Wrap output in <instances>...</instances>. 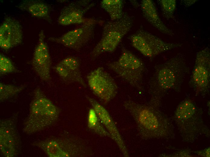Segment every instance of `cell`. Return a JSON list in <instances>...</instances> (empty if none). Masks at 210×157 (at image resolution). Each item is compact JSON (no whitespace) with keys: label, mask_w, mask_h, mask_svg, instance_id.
Masks as SVG:
<instances>
[{"label":"cell","mask_w":210,"mask_h":157,"mask_svg":"<svg viewBox=\"0 0 210 157\" xmlns=\"http://www.w3.org/2000/svg\"><path fill=\"white\" fill-rule=\"evenodd\" d=\"M181 2L186 7H189L194 4L197 1L196 0H182Z\"/></svg>","instance_id":"cell-25"},{"label":"cell","mask_w":210,"mask_h":157,"mask_svg":"<svg viewBox=\"0 0 210 157\" xmlns=\"http://www.w3.org/2000/svg\"><path fill=\"white\" fill-rule=\"evenodd\" d=\"M18 116L15 114L8 118L0 120V151L5 157H16L21 151V139L17 128Z\"/></svg>","instance_id":"cell-9"},{"label":"cell","mask_w":210,"mask_h":157,"mask_svg":"<svg viewBox=\"0 0 210 157\" xmlns=\"http://www.w3.org/2000/svg\"><path fill=\"white\" fill-rule=\"evenodd\" d=\"M106 65L131 86L139 91H142L145 64L141 59L129 50L123 47L119 59Z\"/></svg>","instance_id":"cell-5"},{"label":"cell","mask_w":210,"mask_h":157,"mask_svg":"<svg viewBox=\"0 0 210 157\" xmlns=\"http://www.w3.org/2000/svg\"><path fill=\"white\" fill-rule=\"evenodd\" d=\"M48 150L51 157H82L87 151L81 140L75 138L50 139Z\"/></svg>","instance_id":"cell-11"},{"label":"cell","mask_w":210,"mask_h":157,"mask_svg":"<svg viewBox=\"0 0 210 157\" xmlns=\"http://www.w3.org/2000/svg\"><path fill=\"white\" fill-rule=\"evenodd\" d=\"M72 71L76 76L81 79H83L80 69L79 60L75 57H68L62 59L60 62Z\"/></svg>","instance_id":"cell-22"},{"label":"cell","mask_w":210,"mask_h":157,"mask_svg":"<svg viewBox=\"0 0 210 157\" xmlns=\"http://www.w3.org/2000/svg\"><path fill=\"white\" fill-rule=\"evenodd\" d=\"M18 70L11 60L2 54L0 55V75L18 72Z\"/></svg>","instance_id":"cell-24"},{"label":"cell","mask_w":210,"mask_h":157,"mask_svg":"<svg viewBox=\"0 0 210 157\" xmlns=\"http://www.w3.org/2000/svg\"><path fill=\"white\" fill-rule=\"evenodd\" d=\"M21 10L26 11L34 17L46 20L51 23L50 8L44 2L37 0H25L17 6Z\"/></svg>","instance_id":"cell-17"},{"label":"cell","mask_w":210,"mask_h":157,"mask_svg":"<svg viewBox=\"0 0 210 157\" xmlns=\"http://www.w3.org/2000/svg\"><path fill=\"white\" fill-rule=\"evenodd\" d=\"M189 81V86L198 94L205 95L210 87V51L207 47L198 52Z\"/></svg>","instance_id":"cell-8"},{"label":"cell","mask_w":210,"mask_h":157,"mask_svg":"<svg viewBox=\"0 0 210 157\" xmlns=\"http://www.w3.org/2000/svg\"><path fill=\"white\" fill-rule=\"evenodd\" d=\"M94 4L87 0L71 2L62 9L58 19V23L62 25L83 24L87 19L84 15Z\"/></svg>","instance_id":"cell-14"},{"label":"cell","mask_w":210,"mask_h":157,"mask_svg":"<svg viewBox=\"0 0 210 157\" xmlns=\"http://www.w3.org/2000/svg\"><path fill=\"white\" fill-rule=\"evenodd\" d=\"M55 70L62 80L65 83H77L86 87L84 80L79 78L72 71L59 62L55 66Z\"/></svg>","instance_id":"cell-20"},{"label":"cell","mask_w":210,"mask_h":157,"mask_svg":"<svg viewBox=\"0 0 210 157\" xmlns=\"http://www.w3.org/2000/svg\"><path fill=\"white\" fill-rule=\"evenodd\" d=\"M23 38L22 27L17 20L6 17L0 26V46L3 49H11L21 43Z\"/></svg>","instance_id":"cell-15"},{"label":"cell","mask_w":210,"mask_h":157,"mask_svg":"<svg viewBox=\"0 0 210 157\" xmlns=\"http://www.w3.org/2000/svg\"><path fill=\"white\" fill-rule=\"evenodd\" d=\"M26 85L16 86L0 83V101L2 102L19 93L26 87Z\"/></svg>","instance_id":"cell-21"},{"label":"cell","mask_w":210,"mask_h":157,"mask_svg":"<svg viewBox=\"0 0 210 157\" xmlns=\"http://www.w3.org/2000/svg\"><path fill=\"white\" fill-rule=\"evenodd\" d=\"M140 5L144 17L151 25L164 34L171 36L174 35L173 31L168 27L160 18L152 0H142Z\"/></svg>","instance_id":"cell-16"},{"label":"cell","mask_w":210,"mask_h":157,"mask_svg":"<svg viewBox=\"0 0 210 157\" xmlns=\"http://www.w3.org/2000/svg\"><path fill=\"white\" fill-rule=\"evenodd\" d=\"M87 79L92 91L104 104H107L116 96L118 85L103 67H98L91 71L87 76Z\"/></svg>","instance_id":"cell-7"},{"label":"cell","mask_w":210,"mask_h":157,"mask_svg":"<svg viewBox=\"0 0 210 157\" xmlns=\"http://www.w3.org/2000/svg\"><path fill=\"white\" fill-rule=\"evenodd\" d=\"M98 21L94 18H87L79 27L61 36L51 37L48 40L73 50H79L93 37L95 27Z\"/></svg>","instance_id":"cell-10"},{"label":"cell","mask_w":210,"mask_h":157,"mask_svg":"<svg viewBox=\"0 0 210 157\" xmlns=\"http://www.w3.org/2000/svg\"><path fill=\"white\" fill-rule=\"evenodd\" d=\"M88 124V128L97 135L100 136L108 137L111 139L110 135L104 127L92 108L89 111Z\"/></svg>","instance_id":"cell-19"},{"label":"cell","mask_w":210,"mask_h":157,"mask_svg":"<svg viewBox=\"0 0 210 157\" xmlns=\"http://www.w3.org/2000/svg\"><path fill=\"white\" fill-rule=\"evenodd\" d=\"M133 22L132 17L126 13H123L120 19L107 22L103 26L100 40L91 52L92 59L94 60L103 53L114 52L130 30Z\"/></svg>","instance_id":"cell-4"},{"label":"cell","mask_w":210,"mask_h":157,"mask_svg":"<svg viewBox=\"0 0 210 157\" xmlns=\"http://www.w3.org/2000/svg\"><path fill=\"white\" fill-rule=\"evenodd\" d=\"M164 16L169 19L174 18L173 14L176 6L175 0H159L158 1Z\"/></svg>","instance_id":"cell-23"},{"label":"cell","mask_w":210,"mask_h":157,"mask_svg":"<svg viewBox=\"0 0 210 157\" xmlns=\"http://www.w3.org/2000/svg\"><path fill=\"white\" fill-rule=\"evenodd\" d=\"M44 31L42 30L39 34L37 45L34 52L32 60L33 69L43 81L51 79V57L47 44L44 41Z\"/></svg>","instance_id":"cell-12"},{"label":"cell","mask_w":210,"mask_h":157,"mask_svg":"<svg viewBox=\"0 0 210 157\" xmlns=\"http://www.w3.org/2000/svg\"><path fill=\"white\" fill-rule=\"evenodd\" d=\"M124 2L123 0H103L101 1L100 5L109 15L111 20L113 21L120 19L122 16Z\"/></svg>","instance_id":"cell-18"},{"label":"cell","mask_w":210,"mask_h":157,"mask_svg":"<svg viewBox=\"0 0 210 157\" xmlns=\"http://www.w3.org/2000/svg\"><path fill=\"white\" fill-rule=\"evenodd\" d=\"M87 98L95 111L100 121L116 143L124 156H129L128 150L114 120L107 109L94 99Z\"/></svg>","instance_id":"cell-13"},{"label":"cell","mask_w":210,"mask_h":157,"mask_svg":"<svg viewBox=\"0 0 210 157\" xmlns=\"http://www.w3.org/2000/svg\"><path fill=\"white\" fill-rule=\"evenodd\" d=\"M129 39L135 49L150 59L162 53L182 46L180 43L165 42L143 29H139L131 34Z\"/></svg>","instance_id":"cell-6"},{"label":"cell","mask_w":210,"mask_h":157,"mask_svg":"<svg viewBox=\"0 0 210 157\" xmlns=\"http://www.w3.org/2000/svg\"><path fill=\"white\" fill-rule=\"evenodd\" d=\"M160 101L151 98L146 104L131 99L125 101L123 107L135 123L140 136L145 139H159L167 136L168 120L160 109Z\"/></svg>","instance_id":"cell-1"},{"label":"cell","mask_w":210,"mask_h":157,"mask_svg":"<svg viewBox=\"0 0 210 157\" xmlns=\"http://www.w3.org/2000/svg\"><path fill=\"white\" fill-rule=\"evenodd\" d=\"M189 71L184 56L180 53L155 66L149 83L151 98L161 100L168 91H180Z\"/></svg>","instance_id":"cell-2"},{"label":"cell","mask_w":210,"mask_h":157,"mask_svg":"<svg viewBox=\"0 0 210 157\" xmlns=\"http://www.w3.org/2000/svg\"><path fill=\"white\" fill-rule=\"evenodd\" d=\"M60 113L59 108L40 88H37L30 105L29 115L24 124V132L31 134L47 128L57 121Z\"/></svg>","instance_id":"cell-3"}]
</instances>
